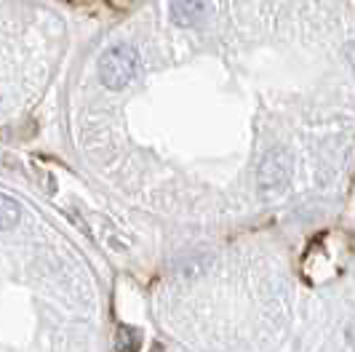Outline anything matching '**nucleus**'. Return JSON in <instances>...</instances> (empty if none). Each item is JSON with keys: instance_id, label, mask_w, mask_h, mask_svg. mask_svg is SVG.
<instances>
[{"instance_id": "1", "label": "nucleus", "mask_w": 355, "mask_h": 352, "mask_svg": "<svg viewBox=\"0 0 355 352\" xmlns=\"http://www.w3.org/2000/svg\"><path fill=\"white\" fill-rule=\"evenodd\" d=\"M99 70H102V80L107 88L121 91L134 80V75L139 70V56L131 46H115L102 56Z\"/></svg>"}, {"instance_id": "5", "label": "nucleus", "mask_w": 355, "mask_h": 352, "mask_svg": "<svg viewBox=\"0 0 355 352\" xmlns=\"http://www.w3.org/2000/svg\"><path fill=\"white\" fill-rule=\"evenodd\" d=\"M139 347H142V334H139L137 328H131V326H123V328L118 331V350L139 352Z\"/></svg>"}, {"instance_id": "4", "label": "nucleus", "mask_w": 355, "mask_h": 352, "mask_svg": "<svg viewBox=\"0 0 355 352\" xmlns=\"http://www.w3.org/2000/svg\"><path fill=\"white\" fill-rule=\"evenodd\" d=\"M19 219H21V206H19L11 195L0 193V232L17 227Z\"/></svg>"}, {"instance_id": "3", "label": "nucleus", "mask_w": 355, "mask_h": 352, "mask_svg": "<svg viewBox=\"0 0 355 352\" xmlns=\"http://www.w3.org/2000/svg\"><path fill=\"white\" fill-rule=\"evenodd\" d=\"M211 17V6L206 0H174L171 3V19L177 24H200Z\"/></svg>"}, {"instance_id": "2", "label": "nucleus", "mask_w": 355, "mask_h": 352, "mask_svg": "<svg viewBox=\"0 0 355 352\" xmlns=\"http://www.w3.org/2000/svg\"><path fill=\"white\" fill-rule=\"evenodd\" d=\"M291 176V158L286 150H270L259 163V190L262 193H281Z\"/></svg>"}]
</instances>
